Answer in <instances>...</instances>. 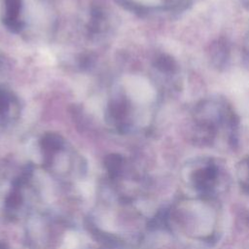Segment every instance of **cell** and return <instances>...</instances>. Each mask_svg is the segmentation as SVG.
<instances>
[{"mask_svg":"<svg viewBox=\"0 0 249 249\" xmlns=\"http://www.w3.org/2000/svg\"><path fill=\"white\" fill-rule=\"evenodd\" d=\"M77 244H78L77 237L74 234L70 233L65 237V240L63 243V248L64 249H74L77 246Z\"/></svg>","mask_w":249,"mask_h":249,"instance_id":"obj_4","label":"cell"},{"mask_svg":"<svg viewBox=\"0 0 249 249\" xmlns=\"http://www.w3.org/2000/svg\"><path fill=\"white\" fill-rule=\"evenodd\" d=\"M239 178L242 187L249 192V159L241 163V167L239 169Z\"/></svg>","mask_w":249,"mask_h":249,"instance_id":"obj_3","label":"cell"},{"mask_svg":"<svg viewBox=\"0 0 249 249\" xmlns=\"http://www.w3.org/2000/svg\"><path fill=\"white\" fill-rule=\"evenodd\" d=\"M82 192L85 195L89 196L92 193V187L89 184H82Z\"/></svg>","mask_w":249,"mask_h":249,"instance_id":"obj_5","label":"cell"},{"mask_svg":"<svg viewBox=\"0 0 249 249\" xmlns=\"http://www.w3.org/2000/svg\"><path fill=\"white\" fill-rule=\"evenodd\" d=\"M216 179L217 169L213 165H207L194 172L193 184L197 190L207 192L214 187Z\"/></svg>","mask_w":249,"mask_h":249,"instance_id":"obj_2","label":"cell"},{"mask_svg":"<svg viewBox=\"0 0 249 249\" xmlns=\"http://www.w3.org/2000/svg\"><path fill=\"white\" fill-rule=\"evenodd\" d=\"M127 94L137 102H144L152 97V89L149 84L138 76H129L124 81Z\"/></svg>","mask_w":249,"mask_h":249,"instance_id":"obj_1","label":"cell"}]
</instances>
